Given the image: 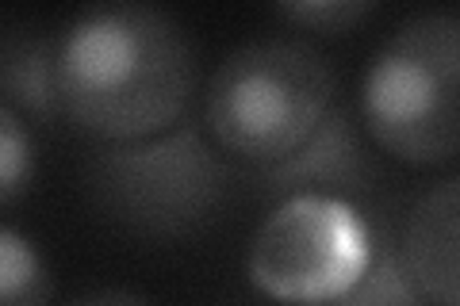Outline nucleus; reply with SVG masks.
Listing matches in <instances>:
<instances>
[{
    "instance_id": "3",
    "label": "nucleus",
    "mask_w": 460,
    "mask_h": 306,
    "mask_svg": "<svg viewBox=\"0 0 460 306\" xmlns=\"http://www.w3.org/2000/svg\"><path fill=\"white\" fill-rule=\"evenodd\" d=\"M453 8L407 16L372 54L361 77V127L380 150L411 165H445L460 145Z\"/></svg>"
},
{
    "instance_id": "11",
    "label": "nucleus",
    "mask_w": 460,
    "mask_h": 306,
    "mask_svg": "<svg viewBox=\"0 0 460 306\" xmlns=\"http://www.w3.org/2000/svg\"><path fill=\"white\" fill-rule=\"evenodd\" d=\"M39 172V153H35V135L20 111H12L0 100V207L20 203L35 184Z\"/></svg>"
},
{
    "instance_id": "9",
    "label": "nucleus",
    "mask_w": 460,
    "mask_h": 306,
    "mask_svg": "<svg viewBox=\"0 0 460 306\" xmlns=\"http://www.w3.org/2000/svg\"><path fill=\"white\" fill-rule=\"evenodd\" d=\"M323 306H426V299L419 295V287L411 284L395 245L372 234L365 268L353 275V284L345 287L341 295H334Z\"/></svg>"
},
{
    "instance_id": "8",
    "label": "nucleus",
    "mask_w": 460,
    "mask_h": 306,
    "mask_svg": "<svg viewBox=\"0 0 460 306\" xmlns=\"http://www.w3.org/2000/svg\"><path fill=\"white\" fill-rule=\"evenodd\" d=\"M0 100L23 119L54 123V35H0Z\"/></svg>"
},
{
    "instance_id": "13",
    "label": "nucleus",
    "mask_w": 460,
    "mask_h": 306,
    "mask_svg": "<svg viewBox=\"0 0 460 306\" xmlns=\"http://www.w3.org/2000/svg\"><path fill=\"white\" fill-rule=\"evenodd\" d=\"M66 306H157L138 291H123V287H100V291H84V295L69 299Z\"/></svg>"
},
{
    "instance_id": "12",
    "label": "nucleus",
    "mask_w": 460,
    "mask_h": 306,
    "mask_svg": "<svg viewBox=\"0 0 460 306\" xmlns=\"http://www.w3.org/2000/svg\"><path fill=\"white\" fill-rule=\"evenodd\" d=\"M277 12L296 27H307V31L345 35L365 16H372V0H292V4H280Z\"/></svg>"
},
{
    "instance_id": "4",
    "label": "nucleus",
    "mask_w": 460,
    "mask_h": 306,
    "mask_svg": "<svg viewBox=\"0 0 460 306\" xmlns=\"http://www.w3.org/2000/svg\"><path fill=\"white\" fill-rule=\"evenodd\" d=\"M93 192L119 223L157 238L192 234L223 207L230 169L196 123L115 142L89 162Z\"/></svg>"
},
{
    "instance_id": "10",
    "label": "nucleus",
    "mask_w": 460,
    "mask_h": 306,
    "mask_svg": "<svg viewBox=\"0 0 460 306\" xmlns=\"http://www.w3.org/2000/svg\"><path fill=\"white\" fill-rule=\"evenodd\" d=\"M50 268L35 241L0 226V306H50Z\"/></svg>"
},
{
    "instance_id": "6",
    "label": "nucleus",
    "mask_w": 460,
    "mask_h": 306,
    "mask_svg": "<svg viewBox=\"0 0 460 306\" xmlns=\"http://www.w3.org/2000/svg\"><path fill=\"white\" fill-rule=\"evenodd\" d=\"M261 180L272 192H314L345 199L376 180V165L361 142V130L353 123V111L330 108L323 123L311 130L307 142L292 150L284 162L265 165Z\"/></svg>"
},
{
    "instance_id": "5",
    "label": "nucleus",
    "mask_w": 460,
    "mask_h": 306,
    "mask_svg": "<svg viewBox=\"0 0 460 306\" xmlns=\"http://www.w3.org/2000/svg\"><path fill=\"white\" fill-rule=\"evenodd\" d=\"M368 245L372 230L345 199L299 192L257 226L246 272L269 299L323 306L365 268Z\"/></svg>"
},
{
    "instance_id": "7",
    "label": "nucleus",
    "mask_w": 460,
    "mask_h": 306,
    "mask_svg": "<svg viewBox=\"0 0 460 306\" xmlns=\"http://www.w3.org/2000/svg\"><path fill=\"white\" fill-rule=\"evenodd\" d=\"M456 203L460 177L449 172L414 199L395 253L426 306H456Z\"/></svg>"
},
{
    "instance_id": "1",
    "label": "nucleus",
    "mask_w": 460,
    "mask_h": 306,
    "mask_svg": "<svg viewBox=\"0 0 460 306\" xmlns=\"http://www.w3.org/2000/svg\"><path fill=\"white\" fill-rule=\"evenodd\" d=\"M54 92L81 130L111 142L162 135L189 111L196 47L165 8L89 4L54 35Z\"/></svg>"
},
{
    "instance_id": "2",
    "label": "nucleus",
    "mask_w": 460,
    "mask_h": 306,
    "mask_svg": "<svg viewBox=\"0 0 460 306\" xmlns=\"http://www.w3.org/2000/svg\"><path fill=\"white\" fill-rule=\"evenodd\" d=\"M334 108V69L307 39H253L215 66L204 127L226 153L284 162Z\"/></svg>"
}]
</instances>
